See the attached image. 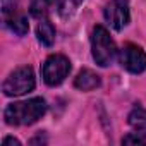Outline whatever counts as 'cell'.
Segmentation results:
<instances>
[{"mask_svg": "<svg viewBox=\"0 0 146 146\" xmlns=\"http://www.w3.org/2000/svg\"><path fill=\"white\" fill-rule=\"evenodd\" d=\"M2 144H4V146H7V144H16V146H21V143H19L17 139H14V137H4Z\"/></svg>", "mask_w": 146, "mask_h": 146, "instance_id": "13", "label": "cell"}, {"mask_svg": "<svg viewBox=\"0 0 146 146\" xmlns=\"http://www.w3.org/2000/svg\"><path fill=\"white\" fill-rule=\"evenodd\" d=\"M91 52H93V58L98 65L107 67L112 64L113 57H115V43L112 40V36L108 35V31L103 26H95L93 33H91Z\"/></svg>", "mask_w": 146, "mask_h": 146, "instance_id": "2", "label": "cell"}, {"mask_svg": "<svg viewBox=\"0 0 146 146\" xmlns=\"http://www.w3.org/2000/svg\"><path fill=\"white\" fill-rule=\"evenodd\" d=\"M105 21L113 28L115 31L124 29L129 24L131 12H129V2L127 0H110L103 11Z\"/></svg>", "mask_w": 146, "mask_h": 146, "instance_id": "5", "label": "cell"}, {"mask_svg": "<svg viewBox=\"0 0 146 146\" xmlns=\"http://www.w3.org/2000/svg\"><path fill=\"white\" fill-rule=\"evenodd\" d=\"M4 21H5V26H7L12 33L19 35V36H24V35L28 33V29H29L28 17H26V14L21 12L19 9H17V11H12V12H9V14H4Z\"/></svg>", "mask_w": 146, "mask_h": 146, "instance_id": "7", "label": "cell"}, {"mask_svg": "<svg viewBox=\"0 0 146 146\" xmlns=\"http://www.w3.org/2000/svg\"><path fill=\"white\" fill-rule=\"evenodd\" d=\"M119 62L125 70L132 72V74H141L146 69V53L141 46L129 43L119 52Z\"/></svg>", "mask_w": 146, "mask_h": 146, "instance_id": "6", "label": "cell"}, {"mask_svg": "<svg viewBox=\"0 0 146 146\" xmlns=\"http://www.w3.org/2000/svg\"><path fill=\"white\" fill-rule=\"evenodd\" d=\"M74 84L81 91H91V90H95V88L100 86V76L95 74V72L90 70V69H83L79 74H78Z\"/></svg>", "mask_w": 146, "mask_h": 146, "instance_id": "9", "label": "cell"}, {"mask_svg": "<svg viewBox=\"0 0 146 146\" xmlns=\"http://www.w3.org/2000/svg\"><path fill=\"white\" fill-rule=\"evenodd\" d=\"M122 143L124 144H146V125L137 127L134 132L124 136Z\"/></svg>", "mask_w": 146, "mask_h": 146, "instance_id": "11", "label": "cell"}, {"mask_svg": "<svg viewBox=\"0 0 146 146\" xmlns=\"http://www.w3.org/2000/svg\"><path fill=\"white\" fill-rule=\"evenodd\" d=\"M35 88V72L31 67L24 65L11 72L9 78L4 81L2 91L5 96H23Z\"/></svg>", "mask_w": 146, "mask_h": 146, "instance_id": "3", "label": "cell"}, {"mask_svg": "<svg viewBox=\"0 0 146 146\" xmlns=\"http://www.w3.org/2000/svg\"><path fill=\"white\" fill-rule=\"evenodd\" d=\"M36 35H38V40H40L45 46H52L53 41H55V28H53V24H52L46 17H43V19L40 21L38 29H36Z\"/></svg>", "mask_w": 146, "mask_h": 146, "instance_id": "10", "label": "cell"}, {"mask_svg": "<svg viewBox=\"0 0 146 146\" xmlns=\"http://www.w3.org/2000/svg\"><path fill=\"white\" fill-rule=\"evenodd\" d=\"M46 112V103L43 98H31L26 102L11 103L5 112L4 119L9 125H29L41 119Z\"/></svg>", "mask_w": 146, "mask_h": 146, "instance_id": "1", "label": "cell"}, {"mask_svg": "<svg viewBox=\"0 0 146 146\" xmlns=\"http://www.w3.org/2000/svg\"><path fill=\"white\" fill-rule=\"evenodd\" d=\"M129 124L136 129L146 125V108H143V107L132 108V112L129 113Z\"/></svg>", "mask_w": 146, "mask_h": 146, "instance_id": "12", "label": "cell"}, {"mask_svg": "<svg viewBox=\"0 0 146 146\" xmlns=\"http://www.w3.org/2000/svg\"><path fill=\"white\" fill-rule=\"evenodd\" d=\"M60 7V0H31V4H29V11L35 17H46L53 9L58 11Z\"/></svg>", "mask_w": 146, "mask_h": 146, "instance_id": "8", "label": "cell"}, {"mask_svg": "<svg viewBox=\"0 0 146 146\" xmlns=\"http://www.w3.org/2000/svg\"><path fill=\"white\" fill-rule=\"evenodd\" d=\"M70 72V62L67 57L64 55H50L41 69V74H43V81L48 86H57L60 84Z\"/></svg>", "mask_w": 146, "mask_h": 146, "instance_id": "4", "label": "cell"}]
</instances>
